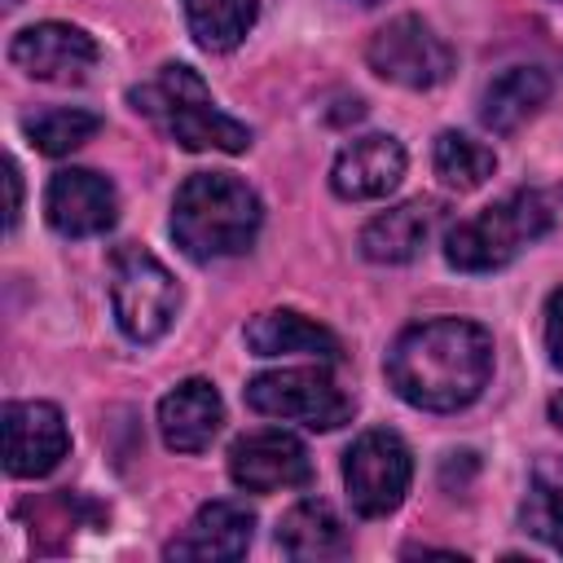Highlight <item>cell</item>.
I'll return each instance as SVG.
<instances>
[{
    "label": "cell",
    "instance_id": "cell-1",
    "mask_svg": "<svg viewBox=\"0 0 563 563\" xmlns=\"http://www.w3.org/2000/svg\"><path fill=\"white\" fill-rule=\"evenodd\" d=\"M383 374L405 405L457 413L475 405L493 378V334L466 317L413 321L387 347Z\"/></svg>",
    "mask_w": 563,
    "mask_h": 563
},
{
    "label": "cell",
    "instance_id": "cell-2",
    "mask_svg": "<svg viewBox=\"0 0 563 563\" xmlns=\"http://www.w3.org/2000/svg\"><path fill=\"white\" fill-rule=\"evenodd\" d=\"M260 194L233 172H194L172 198V238L189 260H224L260 238Z\"/></svg>",
    "mask_w": 563,
    "mask_h": 563
},
{
    "label": "cell",
    "instance_id": "cell-3",
    "mask_svg": "<svg viewBox=\"0 0 563 563\" xmlns=\"http://www.w3.org/2000/svg\"><path fill=\"white\" fill-rule=\"evenodd\" d=\"M128 101L180 150L242 154L251 145V128L211 101V88L202 84V75L194 66H180V62L158 66L145 84H136L128 92Z\"/></svg>",
    "mask_w": 563,
    "mask_h": 563
},
{
    "label": "cell",
    "instance_id": "cell-4",
    "mask_svg": "<svg viewBox=\"0 0 563 563\" xmlns=\"http://www.w3.org/2000/svg\"><path fill=\"white\" fill-rule=\"evenodd\" d=\"M554 224V207L537 189H515L444 233V260L457 273H497L515 264Z\"/></svg>",
    "mask_w": 563,
    "mask_h": 563
},
{
    "label": "cell",
    "instance_id": "cell-5",
    "mask_svg": "<svg viewBox=\"0 0 563 563\" xmlns=\"http://www.w3.org/2000/svg\"><path fill=\"white\" fill-rule=\"evenodd\" d=\"M110 308L132 343H158L176 321L180 286L141 242H119L110 251Z\"/></svg>",
    "mask_w": 563,
    "mask_h": 563
},
{
    "label": "cell",
    "instance_id": "cell-6",
    "mask_svg": "<svg viewBox=\"0 0 563 563\" xmlns=\"http://www.w3.org/2000/svg\"><path fill=\"white\" fill-rule=\"evenodd\" d=\"M246 405L264 418L299 422L308 431H339L352 422V396L330 378L325 365H286V369H264L246 383Z\"/></svg>",
    "mask_w": 563,
    "mask_h": 563
},
{
    "label": "cell",
    "instance_id": "cell-7",
    "mask_svg": "<svg viewBox=\"0 0 563 563\" xmlns=\"http://www.w3.org/2000/svg\"><path fill=\"white\" fill-rule=\"evenodd\" d=\"M409 479H413V457L396 431H383V427L361 431L343 453V488L361 519L391 515L405 501Z\"/></svg>",
    "mask_w": 563,
    "mask_h": 563
},
{
    "label": "cell",
    "instance_id": "cell-8",
    "mask_svg": "<svg viewBox=\"0 0 563 563\" xmlns=\"http://www.w3.org/2000/svg\"><path fill=\"white\" fill-rule=\"evenodd\" d=\"M365 62L378 79L396 84V88H435L453 75V48L431 31V22L400 13L387 26H378L365 44Z\"/></svg>",
    "mask_w": 563,
    "mask_h": 563
},
{
    "label": "cell",
    "instance_id": "cell-9",
    "mask_svg": "<svg viewBox=\"0 0 563 563\" xmlns=\"http://www.w3.org/2000/svg\"><path fill=\"white\" fill-rule=\"evenodd\" d=\"M0 435H4V471L13 479L48 475L70 449L66 418L48 400H13V405H4Z\"/></svg>",
    "mask_w": 563,
    "mask_h": 563
},
{
    "label": "cell",
    "instance_id": "cell-10",
    "mask_svg": "<svg viewBox=\"0 0 563 563\" xmlns=\"http://www.w3.org/2000/svg\"><path fill=\"white\" fill-rule=\"evenodd\" d=\"M97 57H101L97 40L84 26H70V22L22 26L9 44V62L22 75L40 79V84H79V79H88Z\"/></svg>",
    "mask_w": 563,
    "mask_h": 563
},
{
    "label": "cell",
    "instance_id": "cell-11",
    "mask_svg": "<svg viewBox=\"0 0 563 563\" xmlns=\"http://www.w3.org/2000/svg\"><path fill=\"white\" fill-rule=\"evenodd\" d=\"M229 479L242 493H277V488H303L312 479L308 449L282 431V427H260L233 440L229 449Z\"/></svg>",
    "mask_w": 563,
    "mask_h": 563
},
{
    "label": "cell",
    "instance_id": "cell-12",
    "mask_svg": "<svg viewBox=\"0 0 563 563\" xmlns=\"http://www.w3.org/2000/svg\"><path fill=\"white\" fill-rule=\"evenodd\" d=\"M44 216L62 238H97L119 220V194L101 172L62 167L44 189Z\"/></svg>",
    "mask_w": 563,
    "mask_h": 563
},
{
    "label": "cell",
    "instance_id": "cell-13",
    "mask_svg": "<svg viewBox=\"0 0 563 563\" xmlns=\"http://www.w3.org/2000/svg\"><path fill=\"white\" fill-rule=\"evenodd\" d=\"M405 145L387 132H369L356 136L339 150L334 167H330V189L347 202H374L387 198L400 180H405Z\"/></svg>",
    "mask_w": 563,
    "mask_h": 563
},
{
    "label": "cell",
    "instance_id": "cell-14",
    "mask_svg": "<svg viewBox=\"0 0 563 563\" xmlns=\"http://www.w3.org/2000/svg\"><path fill=\"white\" fill-rule=\"evenodd\" d=\"M440 229H444V202L440 198H409L400 207L378 211L361 229V255L374 264H409L431 246V238Z\"/></svg>",
    "mask_w": 563,
    "mask_h": 563
},
{
    "label": "cell",
    "instance_id": "cell-15",
    "mask_svg": "<svg viewBox=\"0 0 563 563\" xmlns=\"http://www.w3.org/2000/svg\"><path fill=\"white\" fill-rule=\"evenodd\" d=\"M255 537V515L242 501H207L198 515L180 528V537L167 541V559H194V563H229L242 559Z\"/></svg>",
    "mask_w": 563,
    "mask_h": 563
},
{
    "label": "cell",
    "instance_id": "cell-16",
    "mask_svg": "<svg viewBox=\"0 0 563 563\" xmlns=\"http://www.w3.org/2000/svg\"><path fill=\"white\" fill-rule=\"evenodd\" d=\"M224 422V400L216 383L185 378L158 400V435L172 453H202Z\"/></svg>",
    "mask_w": 563,
    "mask_h": 563
},
{
    "label": "cell",
    "instance_id": "cell-17",
    "mask_svg": "<svg viewBox=\"0 0 563 563\" xmlns=\"http://www.w3.org/2000/svg\"><path fill=\"white\" fill-rule=\"evenodd\" d=\"M242 339H246V347L255 352V356H317V361H339V339L321 325V321H312V317H303V312H295V308H268V312H255L251 321H246V330H242Z\"/></svg>",
    "mask_w": 563,
    "mask_h": 563
},
{
    "label": "cell",
    "instance_id": "cell-18",
    "mask_svg": "<svg viewBox=\"0 0 563 563\" xmlns=\"http://www.w3.org/2000/svg\"><path fill=\"white\" fill-rule=\"evenodd\" d=\"M277 545L286 559H299V563H330V559H343L352 550V537L343 528V519L334 515L330 501L321 497H303L295 501L282 523H277Z\"/></svg>",
    "mask_w": 563,
    "mask_h": 563
},
{
    "label": "cell",
    "instance_id": "cell-19",
    "mask_svg": "<svg viewBox=\"0 0 563 563\" xmlns=\"http://www.w3.org/2000/svg\"><path fill=\"white\" fill-rule=\"evenodd\" d=\"M550 101V75L541 66H510L501 70L484 97H479V119L493 132H515L523 128L541 106Z\"/></svg>",
    "mask_w": 563,
    "mask_h": 563
},
{
    "label": "cell",
    "instance_id": "cell-20",
    "mask_svg": "<svg viewBox=\"0 0 563 563\" xmlns=\"http://www.w3.org/2000/svg\"><path fill=\"white\" fill-rule=\"evenodd\" d=\"M189 35L207 53H229L255 26V0H180Z\"/></svg>",
    "mask_w": 563,
    "mask_h": 563
},
{
    "label": "cell",
    "instance_id": "cell-21",
    "mask_svg": "<svg viewBox=\"0 0 563 563\" xmlns=\"http://www.w3.org/2000/svg\"><path fill=\"white\" fill-rule=\"evenodd\" d=\"M431 163H435V176H440L449 189H457V194L479 189V185L497 172V154H493L484 141H475V136H466V132H453V128L435 136Z\"/></svg>",
    "mask_w": 563,
    "mask_h": 563
},
{
    "label": "cell",
    "instance_id": "cell-22",
    "mask_svg": "<svg viewBox=\"0 0 563 563\" xmlns=\"http://www.w3.org/2000/svg\"><path fill=\"white\" fill-rule=\"evenodd\" d=\"M22 132H26V141H31L40 154L62 158V154L79 150L84 141H92V136L101 132V114L79 110V106H57V110L26 114V119H22Z\"/></svg>",
    "mask_w": 563,
    "mask_h": 563
},
{
    "label": "cell",
    "instance_id": "cell-23",
    "mask_svg": "<svg viewBox=\"0 0 563 563\" xmlns=\"http://www.w3.org/2000/svg\"><path fill=\"white\" fill-rule=\"evenodd\" d=\"M523 528L563 554V484H545V479L532 484L523 501Z\"/></svg>",
    "mask_w": 563,
    "mask_h": 563
},
{
    "label": "cell",
    "instance_id": "cell-24",
    "mask_svg": "<svg viewBox=\"0 0 563 563\" xmlns=\"http://www.w3.org/2000/svg\"><path fill=\"white\" fill-rule=\"evenodd\" d=\"M545 352L554 369H563V286L545 299Z\"/></svg>",
    "mask_w": 563,
    "mask_h": 563
},
{
    "label": "cell",
    "instance_id": "cell-25",
    "mask_svg": "<svg viewBox=\"0 0 563 563\" xmlns=\"http://www.w3.org/2000/svg\"><path fill=\"white\" fill-rule=\"evenodd\" d=\"M4 185H9V211H4V229L13 233L18 229V216H22V176H18V163L4 158Z\"/></svg>",
    "mask_w": 563,
    "mask_h": 563
},
{
    "label": "cell",
    "instance_id": "cell-26",
    "mask_svg": "<svg viewBox=\"0 0 563 563\" xmlns=\"http://www.w3.org/2000/svg\"><path fill=\"white\" fill-rule=\"evenodd\" d=\"M550 422H554V427L563 431V391H559V396L550 400Z\"/></svg>",
    "mask_w": 563,
    "mask_h": 563
},
{
    "label": "cell",
    "instance_id": "cell-27",
    "mask_svg": "<svg viewBox=\"0 0 563 563\" xmlns=\"http://www.w3.org/2000/svg\"><path fill=\"white\" fill-rule=\"evenodd\" d=\"M356 4H365V9H369V4H378V0H356Z\"/></svg>",
    "mask_w": 563,
    "mask_h": 563
},
{
    "label": "cell",
    "instance_id": "cell-28",
    "mask_svg": "<svg viewBox=\"0 0 563 563\" xmlns=\"http://www.w3.org/2000/svg\"><path fill=\"white\" fill-rule=\"evenodd\" d=\"M559 4H563V0H559Z\"/></svg>",
    "mask_w": 563,
    "mask_h": 563
}]
</instances>
